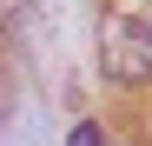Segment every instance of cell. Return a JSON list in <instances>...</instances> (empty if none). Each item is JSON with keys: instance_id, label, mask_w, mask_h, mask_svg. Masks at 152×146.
Instances as JSON below:
<instances>
[{"instance_id": "6da1fadb", "label": "cell", "mask_w": 152, "mask_h": 146, "mask_svg": "<svg viewBox=\"0 0 152 146\" xmlns=\"http://www.w3.org/2000/svg\"><path fill=\"white\" fill-rule=\"evenodd\" d=\"M99 66L119 86L152 80V0H113L99 20Z\"/></svg>"}, {"instance_id": "7a4b0ae2", "label": "cell", "mask_w": 152, "mask_h": 146, "mask_svg": "<svg viewBox=\"0 0 152 146\" xmlns=\"http://www.w3.org/2000/svg\"><path fill=\"white\" fill-rule=\"evenodd\" d=\"M33 13H40V0H0V33H20V27H33Z\"/></svg>"}, {"instance_id": "3957f363", "label": "cell", "mask_w": 152, "mask_h": 146, "mask_svg": "<svg viewBox=\"0 0 152 146\" xmlns=\"http://www.w3.org/2000/svg\"><path fill=\"white\" fill-rule=\"evenodd\" d=\"M66 146H106V139H99V126H93V119H80V126L66 133Z\"/></svg>"}]
</instances>
